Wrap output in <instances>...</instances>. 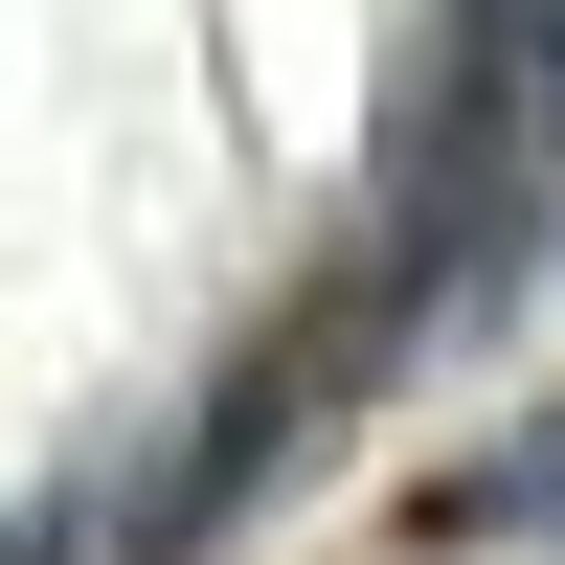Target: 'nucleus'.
Returning a JSON list of instances; mask_svg holds the SVG:
<instances>
[{
    "instance_id": "nucleus-3",
    "label": "nucleus",
    "mask_w": 565,
    "mask_h": 565,
    "mask_svg": "<svg viewBox=\"0 0 565 565\" xmlns=\"http://www.w3.org/2000/svg\"><path fill=\"white\" fill-rule=\"evenodd\" d=\"M0 565H45V521H0Z\"/></svg>"
},
{
    "instance_id": "nucleus-1",
    "label": "nucleus",
    "mask_w": 565,
    "mask_h": 565,
    "mask_svg": "<svg viewBox=\"0 0 565 565\" xmlns=\"http://www.w3.org/2000/svg\"><path fill=\"white\" fill-rule=\"evenodd\" d=\"M430 543H565V407H521L498 452L430 476Z\"/></svg>"
},
{
    "instance_id": "nucleus-2",
    "label": "nucleus",
    "mask_w": 565,
    "mask_h": 565,
    "mask_svg": "<svg viewBox=\"0 0 565 565\" xmlns=\"http://www.w3.org/2000/svg\"><path fill=\"white\" fill-rule=\"evenodd\" d=\"M476 68H498V90L565 136V0H476Z\"/></svg>"
}]
</instances>
